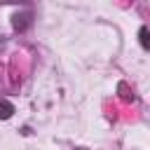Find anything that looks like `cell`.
Returning a JSON list of instances; mask_svg holds the SVG:
<instances>
[{
	"label": "cell",
	"mask_w": 150,
	"mask_h": 150,
	"mask_svg": "<svg viewBox=\"0 0 150 150\" xmlns=\"http://www.w3.org/2000/svg\"><path fill=\"white\" fill-rule=\"evenodd\" d=\"M30 21H33V14H30V12L16 14V16H14V28H16V30H23V28L30 26Z\"/></svg>",
	"instance_id": "cell-1"
},
{
	"label": "cell",
	"mask_w": 150,
	"mask_h": 150,
	"mask_svg": "<svg viewBox=\"0 0 150 150\" xmlns=\"http://www.w3.org/2000/svg\"><path fill=\"white\" fill-rule=\"evenodd\" d=\"M12 112H14V105H12L7 98H0V120L12 117Z\"/></svg>",
	"instance_id": "cell-2"
},
{
	"label": "cell",
	"mask_w": 150,
	"mask_h": 150,
	"mask_svg": "<svg viewBox=\"0 0 150 150\" xmlns=\"http://www.w3.org/2000/svg\"><path fill=\"white\" fill-rule=\"evenodd\" d=\"M141 45L145 49H150V33H148V28H141Z\"/></svg>",
	"instance_id": "cell-3"
}]
</instances>
